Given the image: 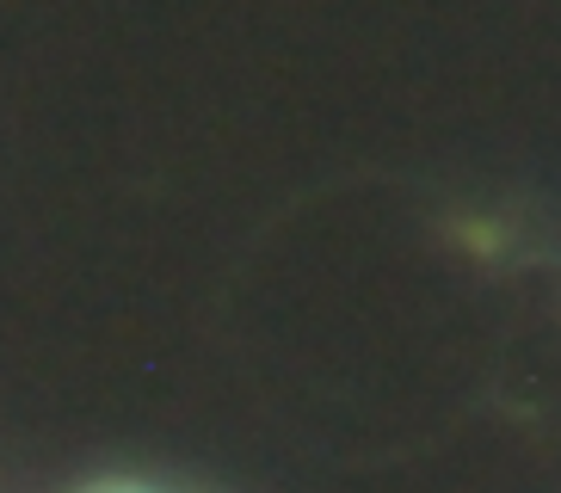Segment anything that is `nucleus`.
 Segmentation results:
<instances>
[{"label":"nucleus","instance_id":"f257e3e1","mask_svg":"<svg viewBox=\"0 0 561 493\" xmlns=\"http://www.w3.org/2000/svg\"><path fill=\"white\" fill-rule=\"evenodd\" d=\"M100 493H142V488H100Z\"/></svg>","mask_w":561,"mask_h":493}]
</instances>
